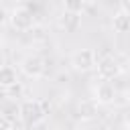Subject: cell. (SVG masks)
<instances>
[{
	"label": "cell",
	"instance_id": "cell-1",
	"mask_svg": "<svg viewBox=\"0 0 130 130\" xmlns=\"http://www.w3.org/2000/svg\"><path fill=\"white\" fill-rule=\"evenodd\" d=\"M18 114L26 124H37L39 120L45 118V110H43V104L39 100H26L18 108Z\"/></svg>",
	"mask_w": 130,
	"mask_h": 130
},
{
	"label": "cell",
	"instance_id": "cell-2",
	"mask_svg": "<svg viewBox=\"0 0 130 130\" xmlns=\"http://www.w3.org/2000/svg\"><path fill=\"white\" fill-rule=\"evenodd\" d=\"M8 18H10V24H12L16 30H30V28H32V14H30V10L24 8V6L14 8Z\"/></svg>",
	"mask_w": 130,
	"mask_h": 130
},
{
	"label": "cell",
	"instance_id": "cell-3",
	"mask_svg": "<svg viewBox=\"0 0 130 130\" xmlns=\"http://www.w3.org/2000/svg\"><path fill=\"white\" fill-rule=\"evenodd\" d=\"M95 53L91 49H79L77 53H73L71 57V65L77 69V71H89L95 67Z\"/></svg>",
	"mask_w": 130,
	"mask_h": 130
},
{
	"label": "cell",
	"instance_id": "cell-4",
	"mask_svg": "<svg viewBox=\"0 0 130 130\" xmlns=\"http://www.w3.org/2000/svg\"><path fill=\"white\" fill-rule=\"evenodd\" d=\"M95 69H98L100 79H106V81L114 79V77L120 73V65H118V61H116L114 57H104V59H100V61L95 63Z\"/></svg>",
	"mask_w": 130,
	"mask_h": 130
},
{
	"label": "cell",
	"instance_id": "cell-5",
	"mask_svg": "<svg viewBox=\"0 0 130 130\" xmlns=\"http://www.w3.org/2000/svg\"><path fill=\"white\" fill-rule=\"evenodd\" d=\"M45 69H47V65L41 55H28L22 61V71L28 77H41V75H45Z\"/></svg>",
	"mask_w": 130,
	"mask_h": 130
},
{
	"label": "cell",
	"instance_id": "cell-6",
	"mask_svg": "<svg viewBox=\"0 0 130 130\" xmlns=\"http://www.w3.org/2000/svg\"><path fill=\"white\" fill-rule=\"evenodd\" d=\"M93 98H95L98 104H110V102H114V98H116V87H114L110 81L102 79V83H98L95 89H93Z\"/></svg>",
	"mask_w": 130,
	"mask_h": 130
},
{
	"label": "cell",
	"instance_id": "cell-7",
	"mask_svg": "<svg viewBox=\"0 0 130 130\" xmlns=\"http://www.w3.org/2000/svg\"><path fill=\"white\" fill-rule=\"evenodd\" d=\"M59 26L65 30V32H77V28L81 26V16L77 12H69L65 10L59 18Z\"/></svg>",
	"mask_w": 130,
	"mask_h": 130
},
{
	"label": "cell",
	"instance_id": "cell-8",
	"mask_svg": "<svg viewBox=\"0 0 130 130\" xmlns=\"http://www.w3.org/2000/svg\"><path fill=\"white\" fill-rule=\"evenodd\" d=\"M14 83H18V75H16V69L14 67H10V65H2L0 67V87H10V85H14Z\"/></svg>",
	"mask_w": 130,
	"mask_h": 130
},
{
	"label": "cell",
	"instance_id": "cell-9",
	"mask_svg": "<svg viewBox=\"0 0 130 130\" xmlns=\"http://www.w3.org/2000/svg\"><path fill=\"white\" fill-rule=\"evenodd\" d=\"M112 26H114L116 32H128V30H130V14L124 12V10H120V12L114 16Z\"/></svg>",
	"mask_w": 130,
	"mask_h": 130
},
{
	"label": "cell",
	"instance_id": "cell-10",
	"mask_svg": "<svg viewBox=\"0 0 130 130\" xmlns=\"http://www.w3.org/2000/svg\"><path fill=\"white\" fill-rule=\"evenodd\" d=\"M83 8H85V2L83 0H65V10H69V12L81 14Z\"/></svg>",
	"mask_w": 130,
	"mask_h": 130
},
{
	"label": "cell",
	"instance_id": "cell-11",
	"mask_svg": "<svg viewBox=\"0 0 130 130\" xmlns=\"http://www.w3.org/2000/svg\"><path fill=\"white\" fill-rule=\"evenodd\" d=\"M14 128V118L8 114H0V130H12Z\"/></svg>",
	"mask_w": 130,
	"mask_h": 130
},
{
	"label": "cell",
	"instance_id": "cell-12",
	"mask_svg": "<svg viewBox=\"0 0 130 130\" xmlns=\"http://www.w3.org/2000/svg\"><path fill=\"white\" fill-rule=\"evenodd\" d=\"M122 10L130 14V0H122Z\"/></svg>",
	"mask_w": 130,
	"mask_h": 130
},
{
	"label": "cell",
	"instance_id": "cell-13",
	"mask_svg": "<svg viewBox=\"0 0 130 130\" xmlns=\"http://www.w3.org/2000/svg\"><path fill=\"white\" fill-rule=\"evenodd\" d=\"M85 4H93V2H98V0H83Z\"/></svg>",
	"mask_w": 130,
	"mask_h": 130
},
{
	"label": "cell",
	"instance_id": "cell-14",
	"mask_svg": "<svg viewBox=\"0 0 130 130\" xmlns=\"http://www.w3.org/2000/svg\"><path fill=\"white\" fill-rule=\"evenodd\" d=\"M0 51H2V37H0Z\"/></svg>",
	"mask_w": 130,
	"mask_h": 130
}]
</instances>
